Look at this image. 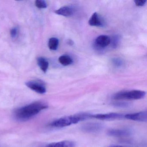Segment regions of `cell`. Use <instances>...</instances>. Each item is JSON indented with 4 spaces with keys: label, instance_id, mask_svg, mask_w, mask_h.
<instances>
[{
    "label": "cell",
    "instance_id": "1",
    "mask_svg": "<svg viewBox=\"0 0 147 147\" xmlns=\"http://www.w3.org/2000/svg\"><path fill=\"white\" fill-rule=\"evenodd\" d=\"M47 108L48 105L46 103L40 101L33 102L17 109L14 112V117L20 121H28Z\"/></svg>",
    "mask_w": 147,
    "mask_h": 147
},
{
    "label": "cell",
    "instance_id": "2",
    "mask_svg": "<svg viewBox=\"0 0 147 147\" xmlns=\"http://www.w3.org/2000/svg\"><path fill=\"white\" fill-rule=\"evenodd\" d=\"M91 115L92 114L88 113H80L74 115L65 116L52 121L49 125L53 128H64L91 118Z\"/></svg>",
    "mask_w": 147,
    "mask_h": 147
},
{
    "label": "cell",
    "instance_id": "3",
    "mask_svg": "<svg viewBox=\"0 0 147 147\" xmlns=\"http://www.w3.org/2000/svg\"><path fill=\"white\" fill-rule=\"evenodd\" d=\"M145 94L146 92L141 90L123 91L113 94V98L115 100H137L144 98Z\"/></svg>",
    "mask_w": 147,
    "mask_h": 147
},
{
    "label": "cell",
    "instance_id": "4",
    "mask_svg": "<svg viewBox=\"0 0 147 147\" xmlns=\"http://www.w3.org/2000/svg\"><path fill=\"white\" fill-rule=\"evenodd\" d=\"M107 135L110 136L117 138H124L129 136L132 132L129 129H111L108 130Z\"/></svg>",
    "mask_w": 147,
    "mask_h": 147
},
{
    "label": "cell",
    "instance_id": "5",
    "mask_svg": "<svg viewBox=\"0 0 147 147\" xmlns=\"http://www.w3.org/2000/svg\"><path fill=\"white\" fill-rule=\"evenodd\" d=\"M124 118L129 120L138 122H146L147 121V112L146 111L129 113L124 116Z\"/></svg>",
    "mask_w": 147,
    "mask_h": 147
},
{
    "label": "cell",
    "instance_id": "6",
    "mask_svg": "<svg viewBox=\"0 0 147 147\" xmlns=\"http://www.w3.org/2000/svg\"><path fill=\"white\" fill-rule=\"evenodd\" d=\"M124 115L121 113H110L105 114H92L91 118L97 119L100 120H113L124 118Z\"/></svg>",
    "mask_w": 147,
    "mask_h": 147
},
{
    "label": "cell",
    "instance_id": "7",
    "mask_svg": "<svg viewBox=\"0 0 147 147\" xmlns=\"http://www.w3.org/2000/svg\"><path fill=\"white\" fill-rule=\"evenodd\" d=\"M103 125L98 123H89L85 124L81 127L82 130L87 133H96L101 130Z\"/></svg>",
    "mask_w": 147,
    "mask_h": 147
},
{
    "label": "cell",
    "instance_id": "8",
    "mask_svg": "<svg viewBox=\"0 0 147 147\" xmlns=\"http://www.w3.org/2000/svg\"><path fill=\"white\" fill-rule=\"evenodd\" d=\"M26 85L29 88L38 93L43 94L46 92V88L43 84L35 81H29L26 83Z\"/></svg>",
    "mask_w": 147,
    "mask_h": 147
},
{
    "label": "cell",
    "instance_id": "9",
    "mask_svg": "<svg viewBox=\"0 0 147 147\" xmlns=\"http://www.w3.org/2000/svg\"><path fill=\"white\" fill-rule=\"evenodd\" d=\"M111 39L108 36L101 35L95 39V44L97 47L100 48H105L111 44Z\"/></svg>",
    "mask_w": 147,
    "mask_h": 147
},
{
    "label": "cell",
    "instance_id": "10",
    "mask_svg": "<svg viewBox=\"0 0 147 147\" xmlns=\"http://www.w3.org/2000/svg\"><path fill=\"white\" fill-rule=\"evenodd\" d=\"M76 144L71 140H64L49 144L45 147H75Z\"/></svg>",
    "mask_w": 147,
    "mask_h": 147
},
{
    "label": "cell",
    "instance_id": "11",
    "mask_svg": "<svg viewBox=\"0 0 147 147\" xmlns=\"http://www.w3.org/2000/svg\"><path fill=\"white\" fill-rule=\"evenodd\" d=\"M88 24L91 26L97 27H101L104 25L99 15L96 12L94 13L92 15L88 21Z\"/></svg>",
    "mask_w": 147,
    "mask_h": 147
},
{
    "label": "cell",
    "instance_id": "12",
    "mask_svg": "<svg viewBox=\"0 0 147 147\" xmlns=\"http://www.w3.org/2000/svg\"><path fill=\"white\" fill-rule=\"evenodd\" d=\"M56 14L66 17H69L74 14V10L69 6H64L61 7L55 11Z\"/></svg>",
    "mask_w": 147,
    "mask_h": 147
},
{
    "label": "cell",
    "instance_id": "13",
    "mask_svg": "<svg viewBox=\"0 0 147 147\" xmlns=\"http://www.w3.org/2000/svg\"><path fill=\"white\" fill-rule=\"evenodd\" d=\"M38 64L40 69L44 73H46L49 66V63L45 58L42 57H38L37 59Z\"/></svg>",
    "mask_w": 147,
    "mask_h": 147
},
{
    "label": "cell",
    "instance_id": "14",
    "mask_svg": "<svg viewBox=\"0 0 147 147\" xmlns=\"http://www.w3.org/2000/svg\"><path fill=\"white\" fill-rule=\"evenodd\" d=\"M59 62L64 66H69L73 62V59L67 55H63L61 56L58 59Z\"/></svg>",
    "mask_w": 147,
    "mask_h": 147
},
{
    "label": "cell",
    "instance_id": "15",
    "mask_svg": "<svg viewBox=\"0 0 147 147\" xmlns=\"http://www.w3.org/2000/svg\"><path fill=\"white\" fill-rule=\"evenodd\" d=\"M58 45L59 40L56 38H51L49 40V47L51 50H56L58 48Z\"/></svg>",
    "mask_w": 147,
    "mask_h": 147
},
{
    "label": "cell",
    "instance_id": "16",
    "mask_svg": "<svg viewBox=\"0 0 147 147\" xmlns=\"http://www.w3.org/2000/svg\"><path fill=\"white\" fill-rule=\"evenodd\" d=\"M36 6L38 8L40 9H43V8H45L47 7V4L46 2L42 0H37L35 2Z\"/></svg>",
    "mask_w": 147,
    "mask_h": 147
},
{
    "label": "cell",
    "instance_id": "17",
    "mask_svg": "<svg viewBox=\"0 0 147 147\" xmlns=\"http://www.w3.org/2000/svg\"><path fill=\"white\" fill-rule=\"evenodd\" d=\"M135 5L137 7H142L144 5L146 2L145 0H136L134 1Z\"/></svg>",
    "mask_w": 147,
    "mask_h": 147
},
{
    "label": "cell",
    "instance_id": "18",
    "mask_svg": "<svg viewBox=\"0 0 147 147\" xmlns=\"http://www.w3.org/2000/svg\"><path fill=\"white\" fill-rule=\"evenodd\" d=\"M18 30L17 28H14L12 29L11 31V35L12 38H15L17 36Z\"/></svg>",
    "mask_w": 147,
    "mask_h": 147
},
{
    "label": "cell",
    "instance_id": "19",
    "mask_svg": "<svg viewBox=\"0 0 147 147\" xmlns=\"http://www.w3.org/2000/svg\"><path fill=\"white\" fill-rule=\"evenodd\" d=\"M109 147H126L124 146H120V145H112Z\"/></svg>",
    "mask_w": 147,
    "mask_h": 147
},
{
    "label": "cell",
    "instance_id": "20",
    "mask_svg": "<svg viewBox=\"0 0 147 147\" xmlns=\"http://www.w3.org/2000/svg\"><path fill=\"white\" fill-rule=\"evenodd\" d=\"M68 44L69 45H73L74 44V42H73V41H71V40H69Z\"/></svg>",
    "mask_w": 147,
    "mask_h": 147
},
{
    "label": "cell",
    "instance_id": "21",
    "mask_svg": "<svg viewBox=\"0 0 147 147\" xmlns=\"http://www.w3.org/2000/svg\"><path fill=\"white\" fill-rule=\"evenodd\" d=\"M117 41V39H116V38H115V40H114V41ZM114 43H115L114 44V45H115V46H116V45H117V42H114Z\"/></svg>",
    "mask_w": 147,
    "mask_h": 147
}]
</instances>
